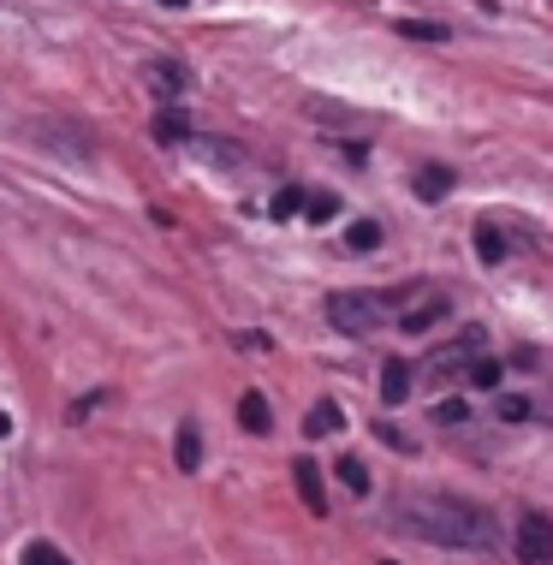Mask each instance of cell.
<instances>
[{
  "mask_svg": "<svg viewBox=\"0 0 553 565\" xmlns=\"http://www.w3.org/2000/svg\"><path fill=\"white\" fill-rule=\"evenodd\" d=\"M398 518H405L417 536L428 542H447V547H488L494 536H488V518L482 512H470V507H458V500H398Z\"/></svg>",
  "mask_w": 553,
  "mask_h": 565,
  "instance_id": "6da1fadb",
  "label": "cell"
},
{
  "mask_svg": "<svg viewBox=\"0 0 553 565\" xmlns=\"http://www.w3.org/2000/svg\"><path fill=\"white\" fill-rule=\"evenodd\" d=\"M328 322L340 333H375L381 328V298H363V292H333L328 298Z\"/></svg>",
  "mask_w": 553,
  "mask_h": 565,
  "instance_id": "7a4b0ae2",
  "label": "cell"
},
{
  "mask_svg": "<svg viewBox=\"0 0 553 565\" xmlns=\"http://www.w3.org/2000/svg\"><path fill=\"white\" fill-rule=\"evenodd\" d=\"M518 559L524 565H553V530L542 512H530L524 524H518Z\"/></svg>",
  "mask_w": 553,
  "mask_h": 565,
  "instance_id": "3957f363",
  "label": "cell"
},
{
  "mask_svg": "<svg viewBox=\"0 0 553 565\" xmlns=\"http://www.w3.org/2000/svg\"><path fill=\"white\" fill-rule=\"evenodd\" d=\"M381 399H387V405H405L411 399V363L405 358L381 363Z\"/></svg>",
  "mask_w": 553,
  "mask_h": 565,
  "instance_id": "277c9868",
  "label": "cell"
},
{
  "mask_svg": "<svg viewBox=\"0 0 553 565\" xmlns=\"http://www.w3.org/2000/svg\"><path fill=\"white\" fill-rule=\"evenodd\" d=\"M291 477H298V494H304V507H310L316 518L328 512V494H321V477H316V465H310V458H298V465H291Z\"/></svg>",
  "mask_w": 553,
  "mask_h": 565,
  "instance_id": "5b68a950",
  "label": "cell"
},
{
  "mask_svg": "<svg viewBox=\"0 0 553 565\" xmlns=\"http://www.w3.org/2000/svg\"><path fill=\"white\" fill-rule=\"evenodd\" d=\"M238 423H244L251 435H268L274 411H268V399H263V393H244V399H238Z\"/></svg>",
  "mask_w": 553,
  "mask_h": 565,
  "instance_id": "8992f818",
  "label": "cell"
},
{
  "mask_svg": "<svg viewBox=\"0 0 553 565\" xmlns=\"http://www.w3.org/2000/svg\"><path fill=\"white\" fill-rule=\"evenodd\" d=\"M440 316H447V303H440V298H428L423 310H405V333H411V340H417V333H428V328L440 322Z\"/></svg>",
  "mask_w": 553,
  "mask_h": 565,
  "instance_id": "52a82bcc",
  "label": "cell"
},
{
  "mask_svg": "<svg viewBox=\"0 0 553 565\" xmlns=\"http://www.w3.org/2000/svg\"><path fill=\"white\" fill-rule=\"evenodd\" d=\"M447 185H453V173H447V167H423V173H417L423 203H440V196H447Z\"/></svg>",
  "mask_w": 553,
  "mask_h": 565,
  "instance_id": "ba28073f",
  "label": "cell"
},
{
  "mask_svg": "<svg viewBox=\"0 0 553 565\" xmlns=\"http://www.w3.org/2000/svg\"><path fill=\"white\" fill-rule=\"evenodd\" d=\"M333 429H340V405L321 399V405L310 411V417H304V435H333Z\"/></svg>",
  "mask_w": 553,
  "mask_h": 565,
  "instance_id": "9c48e42d",
  "label": "cell"
},
{
  "mask_svg": "<svg viewBox=\"0 0 553 565\" xmlns=\"http://www.w3.org/2000/svg\"><path fill=\"white\" fill-rule=\"evenodd\" d=\"M340 477H345L351 494H369V470H363V458H358V452H345V458H340Z\"/></svg>",
  "mask_w": 553,
  "mask_h": 565,
  "instance_id": "30bf717a",
  "label": "cell"
},
{
  "mask_svg": "<svg viewBox=\"0 0 553 565\" xmlns=\"http://www.w3.org/2000/svg\"><path fill=\"white\" fill-rule=\"evenodd\" d=\"M476 256H482V263H500V256H506L500 226H476Z\"/></svg>",
  "mask_w": 553,
  "mask_h": 565,
  "instance_id": "8fae6325",
  "label": "cell"
},
{
  "mask_svg": "<svg viewBox=\"0 0 553 565\" xmlns=\"http://www.w3.org/2000/svg\"><path fill=\"white\" fill-rule=\"evenodd\" d=\"M19 565H72V559H66V554H60V547H54V542H30Z\"/></svg>",
  "mask_w": 553,
  "mask_h": 565,
  "instance_id": "7c38bea8",
  "label": "cell"
},
{
  "mask_svg": "<svg viewBox=\"0 0 553 565\" xmlns=\"http://www.w3.org/2000/svg\"><path fill=\"white\" fill-rule=\"evenodd\" d=\"M345 244H351V250H375V244H381V226H375V221H358V226L345 233Z\"/></svg>",
  "mask_w": 553,
  "mask_h": 565,
  "instance_id": "4fadbf2b",
  "label": "cell"
},
{
  "mask_svg": "<svg viewBox=\"0 0 553 565\" xmlns=\"http://www.w3.org/2000/svg\"><path fill=\"white\" fill-rule=\"evenodd\" d=\"M304 215H310V221H333V215H340V196H304Z\"/></svg>",
  "mask_w": 553,
  "mask_h": 565,
  "instance_id": "5bb4252c",
  "label": "cell"
},
{
  "mask_svg": "<svg viewBox=\"0 0 553 565\" xmlns=\"http://www.w3.org/2000/svg\"><path fill=\"white\" fill-rule=\"evenodd\" d=\"M179 465H184V470L203 465V440H196V429H184V435H179Z\"/></svg>",
  "mask_w": 553,
  "mask_h": 565,
  "instance_id": "9a60e30c",
  "label": "cell"
},
{
  "mask_svg": "<svg viewBox=\"0 0 553 565\" xmlns=\"http://www.w3.org/2000/svg\"><path fill=\"white\" fill-rule=\"evenodd\" d=\"M470 381H476V387H494V381H500V363H494V358H476V363H470Z\"/></svg>",
  "mask_w": 553,
  "mask_h": 565,
  "instance_id": "2e32d148",
  "label": "cell"
},
{
  "mask_svg": "<svg viewBox=\"0 0 553 565\" xmlns=\"http://www.w3.org/2000/svg\"><path fill=\"white\" fill-rule=\"evenodd\" d=\"M304 209V191H286V196H274V215H298Z\"/></svg>",
  "mask_w": 553,
  "mask_h": 565,
  "instance_id": "e0dca14e",
  "label": "cell"
},
{
  "mask_svg": "<svg viewBox=\"0 0 553 565\" xmlns=\"http://www.w3.org/2000/svg\"><path fill=\"white\" fill-rule=\"evenodd\" d=\"M435 417H440V423H465V417H470V411H465V399H447V405H440V411H435Z\"/></svg>",
  "mask_w": 553,
  "mask_h": 565,
  "instance_id": "ac0fdd59",
  "label": "cell"
},
{
  "mask_svg": "<svg viewBox=\"0 0 553 565\" xmlns=\"http://www.w3.org/2000/svg\"><path fill=\"white\" fill-rule=\"evenodd\" d=\"M156 131H161V137H179V131H184V119H179V114H161V119H156Z\"/></svg>",
  "mask_w": 553,
  "mask_h": 565,
  "instance_id": "d6986e66",
  "label": "cell"
},
{
  "mask_svg": "<svg viewBox=\"0 0 553 565\" xmlns=\"http://www.w3.org/2000/svg\"><path fill=\"white\" fill-rule=\"evenodd\" d=\"M7 429H12V423H7V411H0V435H7Z\"/></svg>",
  "mask_w": 553,
  "mask_h": 565,
  "instance_id": "ffe728a7",
  "label": "cell"
},
{
  "mask_svg": "<svg viewBox=\"0 0 553 565\" xmlns=\"http://www.w3.org/2000/svg\"><path fill=\"white\" fill-rule=\"evenodd\" d=\"M167 7H184V0H167Z\"/></svg>",
  "mask_w": 553,
  "mask_h": 565,
  "instance_id": "44dd1931",
  "label": "cell"
},
{
  "mask_svg": "<svg viewBox=\"0 0 553 565\" xmlns=\"http://www.w3.org/2000/svg\"><path fill=\"white\" fill-rule=\"evenodd\" d=\"M387 565H393V559H387Z\"/></svg>",
  "mask_w": 553,
  "mask_h": 565,
  "instance_id": "7402d4cb",
  "label": "cell"
}]
</instances>
